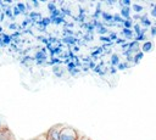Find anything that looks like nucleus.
<instances>
[{
    "mask_svg": "<svg viewBox=\"0 0 156 140\" xmlns=\"http://www.w3.org/2000/svg\"><path fill=\"white\" fill-rule=\"evenodd\" d=\"M152 24H154V26H155V27H156V21H155V23H152Z\"/></svg>",
    "mask_w": 156,
    "mask_h": 140,
    "instance_id": "obj_35",
    "label": "nucleus"
},
{
    "mask_svg": "<svg viewBox=\"0 0 156 140\" xmlns=\"http://www.w3.org/2000/svg\"><path fill=\"white\" fill-rule=\"evenodd\" d=\"M117 68H118V69H121V71L127 69V68H128V62H119V63H118V66H117Z\"/></svg>",
    "mask_w": 156,
    "mask_h": 140,
    "instance_id": "obj_17",
    "label": "nucleus"
},
{
    "mask_svg": "<svg viewBox=\"0 0 156 140\" xmlns=\"http://www.w3.org/2000/svg\"><path fill=\"white\" fill-rule=\"evenodd\" d=\"M17 9H18L21 12H24V4H22V2H18V4H17Z\"/></svg>",
    "mask_w": 156,
    "mask_h": 140,
    "instance_id": "obj_21",
    "label": "nucleus"
},
{
    "mask_svg": "<svg viewBox=\"0 0 156 140\" xmlns=\"http://www.w3.org/2000/svg\"><path fill=\"white\" fill-rule=\"evenodd\" d=\"M24 140H46V134H45V131H44V133L40 134V135H37V136L30 138V139H24Z\"/></svg>",
    "mask_w": 156,
    "mask_h": 140,
    "instance_id": "obj_13",
    "label": "nucleus"
},
{
    "mask_svg": "<svg viewBox=\"0 0 156 140\" xmlns=\"http://www.w3.org/2000/svg\"><path fill=\"white\" fill-rule=\"evenodd\" d=\"M90 67H91V68H94V67H95V65H94V62H91V63H90Z\"/></svg>",
    "mask_w": 156,
    "mask_h": 140,
    "instance_id": "obj_34",
    "label": "nucleus"
},
{
    "mask_svg": "<svg viewBox=\"0 0 156 140\" xmlns=\"http://www.w3.org/2000/svg\"><path fill=\"white\" fill-rule=\"evenodd\" d=\"M116 43H117V44H122V45H123V44L126 43V40H124V39H117V40H116Z\"/></svg>",
    "mask_w": 156,
    "mask_h": 140,
    "instance_id": "obj_27",
    "label": "nucleus"
},
{
    "mask_svg": "<svg viewBox=\"0 0 156 140\" xmlns=\"http://www.w3.org/2000/svg\"><path fill=\"white\" fill-rule=\"evenodd\" d=\"M101 15H102V18L105 21H112L113 22V15L107 13V12H101Z\"/></svg>",
    "mask_w": 156,
    "mask_h": 140,
    "instance_id": "obj_14",
    "label": "nucleus"
},
{
    "mask_svg": "<svg viewBox=\"0 0 156 140\" xmlns=\"http://www.w3.org/2000/svg\"><path fill=\"white\" fill-rule=\"evenodd\" d=\"M9 27H10V28H11V29H16V28H17V27H16V26H15V24H10V26H9Z\"/></svg>",
    "mask_w": 156,
    "mask_h": 140,
    "instance_id": "obj_31",
    "label": "nucleus"
},
{
    "mask_svg": "<svg viewBox=\"0 0 156 140\" xmlns=\"http://www.w3.org/2000/svg\"><path fill=\"white\" fill-rule=\"evenodd\" d=\"M118 4L121 5V7H130L132 1L130 0H119Z\"/></svg>",
    "mask_w": 156,
    "mask_h": 140,
    "instance_id": "obj_12",
    "label": "nucleus"
},
{
    "mask_svg": "<svg viewBox=\"0 0 156 140\" xmlns=\"http://www.w3.org/2000/svg\"><path fill=\"white\" fill-rule=\"evenodd\" d=\"M145 29H141V33L140 34H138L136 37H135V41H146V37H145Z\"/></svg>",
    "mask_w": 156,
    "mask_h": 140,
    "instance_id": "obj_8",
    "label": "nucleus"
},
{
    "mask_svg": "<svg viewBox=\"0 0 156 140\" xmlns=\"http://www.w3.org/2000/svg\"><path fill=\"white\" fill-rule=\"evenodd\" d=\"M122 33H123L128 39H133V34H134V33H133V30H132V29L123 28V29H122Z\"/></svg>",
    "mask_w": 156,
    "mask_h": 140,
    "instance_id": "obj_10",
    "label": "nucleus"
},
{
    "mask_svg": "<svg viewBox=\"0 0 156 140\" xmlns=\"http://www.w3.org/2000/svg\"><path fill=\"white\" fill-rule=\"evenodd\" d=\"M133 18H135V19H140V16H139V15H135Z\"/></svg>",
    "mask_w": 156,
    "mask_h": 140,
    "instance_id": "obj_33",
    "label": "nucleus"
},
{
    "mask_svg": "<svg viewBox=\"0 0 156 140\" xmlns=\"http://www.w3.org/2000/svg\"><path fill=\"white\" fill-rule=\"evenodd\" d=\"M143 57H144V52L139 51V52H136V54L134 55V57H133V62H134V63H139V61H140Z\"/></svg>",
    "mask_w": 156,
    "mask_h": 140,
    "instance_id": "obj_9",
    "label": "nucleus"
},
{
    "mask_svg": "<svg viewBox=\"0 0 156 140\" xmlns=\"http://www.w3.org/2000/svg\"><path fill=\"white\" fill-rule=\"evenodd\" d=\"M141 50V52H149V51H151L152 49H154V43L152 41H149V40H146V41H144L143 44H141V47H140Z\"/></svg>",
    "mask_w": 156,
    "mask_h": 140,
    "instance_id": "obj_4",
    "label": "nucleus"
},
{
    "mask_svg": "<svg viewBox=\"0 0 156 140\" xmlns=\"http://www.w3.org/2000/svg\"><path fill=\"white\" fill-rule=\"evenodd\" d=\"M150 32H151V35H152V37H156V27H155V26H151Z\"/></svg>",
    "mask_w": 156,
    "mask_h": 140,
    "instance_id": "obj_24",
    "label": "nucleus"
},
{
    "mask_svg": "<svg viewBox=\"0 0 156 140\" xmlns=\"http://www.w3.org/2000/svg\"><path fill=\"white\" fill-rule=\"evenodd\" d=\"M121 17L126 19H130V7H121Z\"/></svg>",
    "mask_w": 156,
    "mask_h": 140,
    "instance_id": "obj_5",
    "label": "nucleus"
},
{
    "mask_svg": "<svg viewBox=\"0 0 156 140\" xmlns=\"http://www.w3.org/2000/svg\"><path fill=\"white\" fill-rule=\"evenodd\" d=\"M118 63H119V57H118V55H117V54H112V56H111V65H112V67L118 66Z\"/></svg>",
    "mask_w": 156,
    "mask_h": 140,
    "instance_id": "obj_7",
    "label": "nucleus"
},
{
    "mask_svg": "<svg viewBox=\"0 0 156 140\" xmlns=\"http://www.w3.org/2000/svg\"><path fill=\"white\" fill-rule=\"evenodd\" d=\"M0 140H16V136L9 128L0 131Z\"/></svg>",
    "mask_w": 156,
    "mask_h": 140,
    "instance_id": "obj_3",
    "label": "nucleus"
},
{
    "mask_svg": "<svg viewBox=\"0 0 156 140\" xmlns=\"http://www.w3.org/2000/svg\"><path fill=\"white\" fill-rule=\"evenodd\" d=\"M5 129H9V127H7L6 122H4V119L0 117V131L1 130H5Z\"/></svg>",
    "mask_w": 156,
    "mask_h": 140,
    "instance_id": "obj_19",
    "label": "nucleus"
},
{
    "mask_svg": "<svg viewBox=\"0 0 156 140\" xmlns=\"http://www.w3.org/2000/svg\"><path fill=\"white\" fill-rule=\"evenodd\" d=\"M63 123H57V124H54L51 125L46 131V140H60V134H61V130L63 128Z\"/></svg>",
    "mask_w": 156,
    "mask_h": 140,
    "instance_id": "obj_2",
    "label": "nucleus"
},
{
    "mask_svg": "<svg viewBox=\"0 0 156 140\" xmlns=\"http://www.w3.org/2000/svg\"><path fill=\"white\" fill-rule=\"evenodd\" d=\"M134 32H135V34L138 35V34H140L141 33V28H140V24H134Z\"/></svg>",
    "mask_w": 156,
    "mask_h": 140,
    "instance_id": "obj_20",
    "label": "nucleus"
},
{
    "mask_svg": "<svg viewBox=\"0 0 156 140\" xmlns=\"http://www.w3.org/2000/svg\"><path fill=\"white\" fill-rule=\"evenodd\" d=\"M132 19H124L123 21V26H124V28H127V29H132Z\"/></svg>",
    "mask_w": 156,
    "mask_h": 140,
    "instance_id": "obj_15",
    "label": "nucleus"
},
{
    "mask_svg": "<svg viewBox=\"0 0 156 140\" xmlns=\"http://www.w3.org/2000/svg\"><path fill=\"white\" fill-rule=\"evenodd\" d=\"M100 40H102V41H111V39L108 37H100Z\"/></svg>",
    "mask_w": 156,
    "mask_h": 140,
    "instance_id": "obj_26",
    "label": "nucleus"
},
{
    "mask_svg": "<svg viewBox=\"0 0 156 140\" xmlns=\"http://www.w3.org/2000/svg\"><path fill=\"white\" fill-rule=\"evenodd\" d=\"M37 16H38L37 12H32V13H30V17H37Z\"/></svg>",
    "mask_w": 156,
    "mask_h": 140,
    "instance_id": "obj_29",
    "label": "nucleus"
},
{
    "mask_svg": "<svg viewBox=\"0 0 156 140\" xmlns=\"http://www.w3.org/2000/svg\"><path fill=\"white\" fill-rule=\"evenodd\" d=\"M133 61V56H127V62H130Z\"/></svg>",
    "mask_w": 156,
    "mask_h": 140,
    "instance_id": "obj_28",
    "label": "nucleus"
},
{
    "mask_svg": "<svg viewBox=\"0 0 156 140\" xmlns=\"http://www.w3.org/2000/svg\"><path fill=\"white\" fill-rule=\"evenodd\" d=\"M123 18L121 17V15H113V22H117V23H123Z\"/></svg>",
    "mask_w": 156,
    "mask_h": 140,
    "instance_id": "obj_16",
    "label": "nucleus"
},
{
    "mask_svg": "<svg viewBox=\"0 0 156 140\" xmlns=\"http://www.w3.org/2000/svg\"><path fill=\"white\" fill-rule=\"evenodd\" d=\"M111 40H117V33H110V37H108Z\"/></svg>",
    "mask_w": 156,
    "mask_h": 140,
    "instance_id": "obj_23",
    "label": "nucleus"
},
{
    "mask_svg": "<svg viewBox=\"0 0 156 140\" xmlns=\"http://www.w3.org/2000/svg\"><path fill=\"white\" fill-rule=\"evenodd\" d=\"M111 73H112V74L116 73V68H115V67H111Z\"/></svg>",
    "mask_w": 156,
    "mask_h": 140,
    "instance_id": "obj_30",
    "label": "nucleus"
},
{
    "mask_svg": "<svg viewBox=\"0 0 156 140\" xmlns=\"http://www.w3.org/2000/svg\"><path fill=\"white\" fill-rule=\"evenodd\" d=\"M80 140H91V139H89V138H87V136H82Z\"/></svg>",
    "mask_w": 156,
    "mask_h": 140,
    "instance_id": "obj_32",
    "label": "nucleus"
},
{
    "mask_svg": "<svg viewBox=\"0 0 156 140\" xmlns=\"http://www.w3.org/2000/svg\"><path fill=\"white\" fill-rule=\"evenodd\" d=\"M82 136L79 134V131L72 127V125H67L65 124L62 130H61V134H60V140H80Z\"/></svg>",
    "mask_w": 156,
    "mask_h": 140,
    "instance_id": "obj_1",
    "label": "nucleus"
},
{
    "mask_svg": "<svg viewBox=\"0 0 156 140\" xmlns=\"http://www.w3.org/2000/svg\"><path fill=\"white\" fill-rule=\"evenodd\" d=\"M48 9H49L50 11H52V12H54V11H56V6H55L52 2H50V4L48 5Z\"/></svg>",
    "mask_w": 156,
    "mask_h": 140,
    "instance_id": "obj_22",
    "label": "nucleus"
},
{
    "mask_svg": "<svg viewBox=\"0 0 156 140\" xmlns=\"http://www.w3.org/2000/svg\"><path fill=\"white\" fill-rule=\"evenodd\" d=\"M140 22H141V24L145 26V27H151V26H152V22L149 19L147 15H143V16H140Z\"/></svg>",
    "mask_w": 156,
    "mask_h": 140,
    "instance_id": "obj_6",
    "label": "nucleus"
},
{
    "mask_svg": "<svg viewBox=\"0 0 156 140\" xmlns=\"http://www.w3.org/2000/svg\"><path fill=\"white\" fill-rule=\"evenodd\" d=\"M132 9H133L136 13H139V12H141V11L144 10V6H143V5H139V4H132Z\"/></svg>",
    "mask_w": 156,
    "mask_h": 140,
    "instance_id": "obj_11",
    "label": "nucleus"
},
{
    "mask_svg": "<svg viewBox=\"0 0 156 140\" xmlns=\"http://www.w3.org/2000/svg\"><path fill=\"white\" fill-rule=\"evenodd\" d=\"M116 2H117V1H115V0H106V1H105V4H107V5H110V6L113 5V4H116Z\"/></svg>",
    "mask_w": 156,
    "mask_h": 140,
    "instance_id": "obj_25",
    "label": "nucleus"
},
{
    "mask_svg": "<svg viewBox=\"0 0 156 140\" xmlns=\"http://www.w3.org/2000/svg\"><path fill=\"white\" fill-rule=\"evenodd\" d=\"M150 7H151V16L156 18V4L155 2H151L150 4Z\"/></svg>",
    "mask_w": 156,
    "mask_h": 140,
    "instance_id": "obj_18",
    "label": "nucleus"
}]
</instances>
